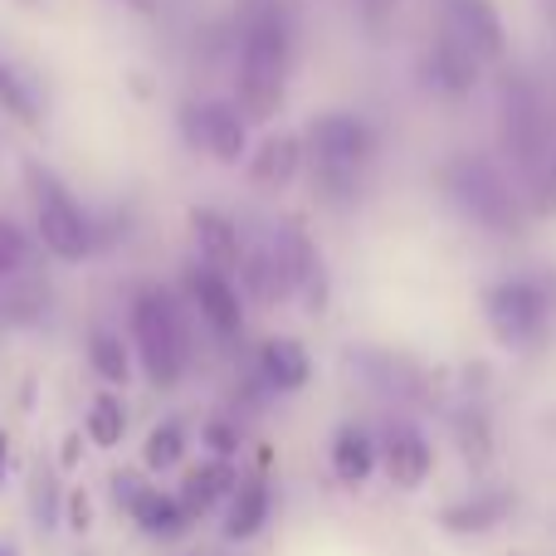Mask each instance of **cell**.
Segmentation results:
<instances>
[{
  "label": "cell",
  "instance_id": "obj_1",
  "mask_svg": "<svg viewBox=\"0 0 556 556\" xmlns=\"http://www.w3.org/2000/svg\"><path fill=\"white\" fill-rule=\"evenodd\" d=\"M288 59H293V29L278 0H254L244 15L240 39V113L250 123H269L283 108Z\"/></svg>",
  "mask_w": 556,
  "mask_h": 556
},
{
  "label": "cell",
  "instance_id": "obj_2",
  "mask_svg": "<svg viewBox=\"0 0 556 556\" xmlns=\"http://www.w3.org/2000/svg\"><path fill=\"white\" fill-rule=\"evenodd\" d=\"M307 152H313V181L327 201H356L366 166H371L376 137L356 113H323L307 123Z\"/></svg>",
  "mask_w": 556,
  "mask_h": 556
},
{
  "label": "cell",
  "instance_id": "obj_3",
  "mask_svg": "<svg viewBox=\"0 0 556 556\" xmlns=\"http://www.w3.org/2000/svg\"><path fill=\"white\" fill-rule=\"evenodd\" d=\"M440 186L473 225H483V230H493V235L522 230L518 191H513L508 176H503L493 162H483V156H454V162L440 172Z\"/></svg>",
  "mask_w": 556,
  "mask_h": 556
},
{
  "label": "cell",
  "instance_id": "obj_4",
  "mask_svg": "<svg viewBox=\"0 0 556 556\" xmlns=\"http://www.w3.org/2000/svg\"><path fill=\"white\" fill-rule=\"evenodd\" d=\"M25 172H29V201H35V225H39L45 250L64 264L88 260V254L98 250L93 215H84V205L64 191V181H59L54 172H45L39 162H29Z\"/></svg>",
  "mask_w": 556,
  "mask_h": 556
},
{
  "label": "cell",
  "instance_id": "obj_5",
  "mask_svg": "<svg viewBox=\"0 0 556 556\" xmlns=\"http://www.w3.org/2000/svg\"><path fill=\"white\" fill-rule=\"evenodd\" d=\"M483 313L498 342L538 346L552 327V283L547 278H498L483 288Z\"/></svg>",
  "mask_w": 556,
  "mask_h": 556
},
{
  "label": "cell",
  "instance_id": "obj_6",
  "mask_svg": "<svg viewBox=\"0 0 556 556\" xmlns=\"http://www.w3.org/2000/svg\"><path fill=\"white\" fill-rule=\"evenodd\" d=\"M132 337H137V352H142L152 386L156 391H172L186 371V332H181L176 307L162 293H152V288L137 293V303H132Z\"/></svg>",
  "mask_w": 556,
  "mask_h": 556
},
{
  "label": "cell",
  "instance_id": "obj_7",
  "mask_svg": "<svg viewBox=\"0 0 556 556\" xmlns=\"http://www.w3.org/2000/svg\"><path fill=\"white\" fill-rule=\"evenodd\" d=\"M498 123H503V147L522 172H538L542 152H547V103H542L538 84L522 74L503 78V103H498Z\"/></svg>",
  "mask_w": 556,
  "mask_h": 556
},
{
  "label": "cell",
  "instance_id": "obj_8",
  "mask_svg": "<svg viewBox=\"0 0 556 556\" xmlns=\"http://www.w3.org/2000/svg\"><path fill=\"white\" fill-rule=\"evenodd\" d=\"M181 132L191 147H201L205 156L235 166L250 147V117L235 103H186L181 108Z\"/></svg>",
  "mask_w": 556,
  "mask_h": 556
},
{
  "label": "cell",
  "instance_id": "obj_9",
  "mask_svg": "<svg viewBox=\"0 0 556 556\" xmlns=\"http://www.w3.org/2000/svg\"><path fill=\"white\" fill-rule=\"evenodd\" d=\"M186 293H191V303L201 307V317L220 337H235L244 327V303H240V293H235L230 274L211 269V264H191V269H186Z\"/></svg>",
  "mask_w": 556,
  "mask_h": 556
},
{
  "label": "cell",
  "instance_id": "obj_10",
  "mask_svg": "<svg viewBox=\"0 0 556 556\" xmlns=\"http://www.w3.org/2000/svg\"><path fill=\"white\" fill-rule=\"evenodd\" d=\"M444 25H450L483 64L508 54V35H503V20H498V10H493V0H444Z\"/></svg>",
  "mask_w": 556,
  "mask_h": 556
},
{
  "label": "cell",
  "instance_id": "obj_11",
  "mask_svg": "<svg viewBox=\"0 0 556 556\" xmlns=\"http://www.w3.org/2000/svg\"><path fill=\"white\" fill-rule=\"evenodd\" d=\"M376 454H381V464H386V473H391L395 489H420V483L430 479L434 454H430V440H425L415 425H405V420L386 425Z\"/></svg>",
  "mask_w": 556,
  "mask_h": 556
},
{
  "label": "cell",
  "instance_id": "obj_12",
  "mask_svg": "<svg viewBox=\"0 0 556 556\" xmlns=\"http://www.w3.org/2000/svg\"><path fill=\"white\" fill-rule=\"evenodd\" d=\"M191 240H195V250H201V264H211V269H220V274L240 269L244 244H240V230H235V220L225 211H215V205H195L191 211Z\"/></svg>",
  "mask_w": 556,
  "mask_h": 556
},
{
  "label": "cell",
  "instance_id": "obj_13",
  "mask_svg": "<svg viewBox=\"0 0 556 556\" xmlns=\"http://www.w3.org/2000/svg\"><path fill=\"white\" fill-rule=\"evenodd\" d=\"M479 64L483 59L473 54L469 45H464L459 35H454L450 25H440V35H434V49H430V78L440 93L450 98H464L473 93V84H479Z\"/></svg>",
  "mask_w": 556,
  "mask_h": 556
},
{
  "label": "cell",
  "instance_id": "obj_14",
  "mask_svg": "<svg viewBox=\"0 0 556 556\" xmlns=\"http://www.w3.org/2000/svg\"><path fill=\"white\" fill-rule=\"evenodd\" d=\"M298 166H303V142L293 132H278V137H264L260 152L250 156V181L260 191H283L293 186Z\"/></svg>",
  "mask_w": 556,
  "mask_h": 556
},
{
  "label": "cell",
  "instance_id": "obj_15",
  "mask_svg": "<svg viewBox=\"0 0 556 556\" xmlns=\"http://www.w3.org/2000/svg\"><path fill=\"white\" fill-rule=\"evenodd\" d=\"M307 376H313V362H307V352L298 342H288V337H278V342H264L260 352V381L269 386V391H303Z\"/></svg>",
  "mask_w": 556,
  "mask_h": 556
},
{
  "label": "cell",
  "instance_id": "obj_16",
  "mask_svg": "<svg viewBox=\"0 0 556 556\" xmlns=\"http://www.w3.org/2000/svg\"><path fill=\"white\" fill-rule=\"evenodd\" d=\"M127 513H132V522L147 532V538H181L186 522H191V513L181 508V498H166L162 489H142L132 503H127Z\"/></svg>",
  "mask_w": 556,
  "mask_h": 556
},
{
  "label": "cell",
  "instance_id": "obj_17",
  "mask_svg": "<svg viewBox=\"0 0 556 556\" xmlns=\"http://www.w3.org/2000/svg\"><path fill=\"white\" fill-rule=\"evenodd\" d=\"M235 483H240V479H235L230 464L215 459V464H201V469L186 473V483H181V493H176V498H181V508L191 513V518H205V513H211L225 493H235Z\"/></svg>",
  "mask_w": 556,
  "mask_h": 556
},
{
  "label": "cell",
  "instance_id": "obj_18",
  "mask_svg": "<svg viewBox=\"0 0 556 556\" xmlns=\"http://www.w3.org/2000/svg\"><path fill=\"white\" fill-rule=\"evenodd\" d=\"M264 522H269V489H264V483H235L230 518H225V538L250 542V538H260Z\"/></svg>",
  "mask_w": 556,
  "mask_h": 556
},
{
  "label": "cell",
  "instance_id": "obj_19",
  "mask_svg": "<svg viewBox=\"0 0 556 556\" xmlns=\"http://www.w3.org/2000/svg\"><path fill=\"white\" fill-rule=\"evenodd\" d=\"M508 513H513V493H479V498H469V503L444 508V528L450 532H489V528H498Z\"/></svg>",
  "mask_w": 556,
  "mask_h": 556
},
{
  "label": "cell",
  "instance_id": "obj_20",
  "mask_svg": "<svg viewBox=\"0 0 556 556\" xmlns=\"http://www.w3.org/2000/svg\"><path fill=\"white\" fill-rule=\"evenodd\" d=\"M371 464H376L371 434L356 430V425H346V430L332 440V469H337V479H342V483H362L366 473H371Z\"/></svg>",
  "mask_w": 556,
  "mask_h": 556
},
{
  "label": "cell",
  "instance_id": "obj_21",
  "mask_svg": "<svg viewBox=\"0 0 556 556\" xmlns=\"http://www.w3.org/2000/svg\"><path fill=\"white\" fill-rule=\"evenodd\" d=\"M0 108H5L15 123L39 127V98H35V88L15 74V64H10V59H0Z\"/></svg>",
  "mask_w": 556,
  "mask_h": 556
},
{
  "label": "cell",
  "instance_id": "obj_22",
  "mask_svg": "<svg viewBox=\"0 0 556 556\" xmlns=\"http://www.w3.org/2000/svg\"><path fill=\"white\" fill-rule=\"evenodd\" d=\"M88 362H93V371L103 376V381H113V386H123L127 376H132L123 337H113V332H93V337H88Z\"/></svg>",
  "mask_w": 556,
  "mask_h": 556
},
{
  "label": "cell",
  "instance_id": "obj_23",
  "mask_svg": "<svg viewBox=\"0 0 556 556\" xmlns=\"http://www.w3.org/2000/svg\"><path fill=\"white\" fill-rule=\"evenodd\" d=\"M127 430V415H123V401L117 395H93V410H88V440L103 444V450H113L117 440H123Z\"/></svg>",
  "mask_w": 556,
  "mask_h": 556
},
{
  "label": "cell",
  "instance_id": "obj_24",
  "mask_svg": "<svg viewBox=\"0 0 556 556\" xmlns=\"http://www.w3.org/2000/svg\"><path fill=\"white\" fill-rule=\"evenodd\" d=\"M181 450H186V434H181V425H176V420H166V425H156V430L147 434L142 464H147V469H172V464L181 459Z\"/></svg>",
  "mask_w": 556,
  "mask_h": 556
},
{
  "label": "cell",
  "instance_id": "obj_25",
  "mask_svg": "<svg viewBox=\"0 0 556 556\" xmlns=\"http://www.w3.org/2000/svg\"><path fill=\"white\" fill-rule=\"evenodd\" d=\"M25 264H29L25 230H20L15 220H5V215H0V283H5V278H15Z\"/></svg>",
  "mask_w": 556,
  "mask_h": 556
},
{
  "label": "cell",
  "instance_id": "obj_26",
  "mask_svg": "<svg viewBox=\"0 0 556 556\" xmlns=\"http://www.w3.org/2000/svg\"><path fill=\"white\" fill-rule=\"evenodd\" d=\"M395 10H401V0H356V15H362V29L371 39H386V29H391Z\"/></svg>",
  "mask_w": 556,
  "mask_h": 556
},
{
  "label": "cell",
  "instance_id": "obj_27",
  "mask_svg": "<svg viewBox=\"0 0 556 556\" xmlns=\"http://www.w3.org/2000/svg\"><path fill=\"white\" fill-rule=\"evenodd\" d=\"M459 440H464V454H469V459H483V454H489V430H483V415H464L459 420Z\"/></svg>",
  "mask_w": 556,
  "mask_h": 556
},
{
  "label": "cell",
  "instance_id": "obj_28",
  "mask_svg": "<svg viewBox=\"0 0 556 556\" xmlns=\"http://www.w3.org/2000/svg\"><path fill=\"white\" fill-rule=\"evenodd\" d=\"M532 211H538V215H556V156L538 172V195H532Z\"/></svg>",
  "mask_w": 556,
  "mask_h": 556
},
{
  "label": "cell",
  "instance_id": "obj_29",
  "mask_svg": "<svg viewBox=\"0 0 556 556\" xmlns=\"http://www.w3.org/2000/svg\"><path fill=\"white\" fill-rule=\"evenodd\" d=\"M205 440H211V450L220 454V459H230V454L240 450V430H230V425H220V420L205 425Z\"/></svg>",
  "mask_w": 556,
  "mask_h": 556
},
{
  "label": "cell",
  "instance_id": "obj_30",
  "mask_svg": "<svg viewBox=\"0 0 556 556\" xmlns=\"http://www.w3.org/2000/svg\"><path fill=\"white\" fill-rule=\"evenodd\" d=\"M113 493H117V503H123V508H127V503H132L137 493H142V483H137L132 473H113Z\"/></svg>",
  "mask_w": 556,
  "mask_h": 556
},
{
  "label": "cell",
  "instance_id": "obj_31",
  "mask_svg": "<svg viewBox=\"0 0 556 556\" xmlns=\"http://www.w3.org/2000/svg\"><path fill=\"white\" fill-rule=\"evenodd\" d=\"M127 10H137V15H156V0H123Z\"/></svg>",
  "mask_w": 556,
  "mask_h": 556
},
{
  "label": "cell",
  "instance_id": "obj_32",
  "mask_svg": "<svg viewBox=\"0 0 556 556\" xmlns=\"http://www.w3.org/2000/svg\"><path fill=\"white\" fill-rule=\"evenodd\" d=\"M84 522H88V503H84V498H74V528L84 532Z\"/></svg>",
  "mask_w": 556,
  "mask_h": 556
},
{
  "label": "cell",
  "instance_id": "obj_33",
  "mask_svg": "<svg viewBox=\"0 0 556 556\" xmlns=\"http://www.w3.org/2000/svg\"><path fill=\"white\" fill-rule=\"evenodd\" d=\"M5 464H10V440H5V430H0V483H5Z\"/></svg>",
  "mask_w": 556,
  "mask_h": 556
},
{
  "label": "cell",
  "instance_id": "obj_34",
  "mask_svg": "<svg viewBox=\"0 0 556 556\" xmlns=\"http://www.w3.org/2000/svg\"><path fill=\"white\" fill-rule=\"evenodd\" d=\"M0 556H10V552H5V547H0Z\"/></svg>",
  "mask_w": 556,
  "mask_h": 556
},
{
  "label": "cell",
  "instance_id": "obj_35",
  "mask_svg": "<svg viewBox=\"0 0 556 556\" xmlns=\"http://www.w3.org/2000/svg\"><path fill=\"white\" fill-rule=\"evenodd\" d=\"M25 5H35V0H25Z\"/></svg>",
  "mask_w": 556,
  "mask_h": 556
}]
</instances>
